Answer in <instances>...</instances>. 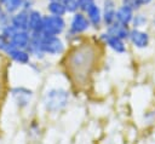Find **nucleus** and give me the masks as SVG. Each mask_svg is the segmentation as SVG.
Segmentation results:
<instances>
[{
    "instance_id": "6e6552de",
    "label": "nucleus",
    "mask_w": 155,
    "mask_h": 144,
    "mask_svg": "<svg viewBox=\"0 0 155 144\" xmlns=\"http://www.w3.org/2000/svg\"><path fill=\"white\" fill-rule=\"evenodd\" d=\"M101 40L103 41L104 45H107L113 52L117 53V54H124L126 52V42L125 40L116 38L114 35H110L108 31H104L101 34Z\"/></svg>"
},
{
    "instance_id": "4be33fe9",
    "label": "nucleus",
    "mask_w": 155,
    "mask_h": 144,
    "mask_svg": "<svg viewBox=\"0 0 155 144\" xmlns=\"http://www.w3.org/2000/svg\"><path fill=\"white\" fill-rule=\"evenodd\" d=\"M143 120L147 123H153L155 121V109H151V110L145 111L144 115H143Z\"/></svg>"
},
{
    "instance_id": "f257e3e1",
    "label": "nucleus",
    "mask_w": 155,
    "mask_h": 144,
    "mask_svg": "<svg viewBox=\"0 0 155 144\" xmlns=\"http://www.w3.org/2000/svg\"><path fill=\"white\" fill-rule=\"evenodd\" d=\"M70 103V92L62 86H52L48 87L42 97L41 105L46 113L57 114L63 111Z\"/></svg>"
},
{
    "instance_id": "bb28decb",
    "label": "nucleus",
    "mask_w": 155,
    "mask_h": 144,
    "mask_svg": "<svg viewBox=\"0 0 155 144\" xmlns=\"http://www.w3.org/2000/svg\"><path fill=\"white\" fill-rule=\"evenodd\" d=\"M1 1H4V0H0V2H1Z\"/></svg>"
},
{
    "instance_id": "423d86ee",
    "label": "nucleus",
    "mask_w": 155,
    "mask_h": 144,
    "mask_svg": "<svg viewBox=\"0 0 155 144\" xmlns=\"http://www.w3.org/2000/svg\"><path fill=\"white\" fill-rule=\"evenodd\" d=\"M4 53L15 63L21 64V65H27L31 63V56L25 48H18L13 46L11 42H8L7 47L5 48Z\"/></svg>"
},
{
    "instance_id": "1a4fd4ad",
    "label": "nucleus",
    "mask_w": 155,
    "mask_h": 144,
    "mask_svg": "<svg viewBox=\"0 0 155 144\" xmlns=\"http://www.w3.org/2000/svg\"><path fill=\"white\" fill-rule=\"evenodd\" d=\"M44 23V15L38 10L28 11V30L31 34H41Z\"/></svg>"
},
{
    "instance_id": "2eb2a0df",
    "label": "nucleus",
    "mask_w": 155,
    "mask_h": 144,
    "mask_svg": "<svg viewBox=\"0 0 155 144\" xmlns=\"http://www.w3.org/2000/svg\"><path fill=\"white\" fill-rule=\"evenodd\" d=\"M115 13H116V6L113 0H104V7L102 10V17L103 23L105 27L113 24L115 22Z\"/></svg>"
},
{
    "instance_id": "9b49d317",
    "label": "nucleus",
    "mask_w": 155,
    "mask_h": 144,
    "mask_svg": "<svg viewBox=\"0 0 155 144\" xmlns=\"http://www.w3.org/2000/svg\"><path fill=\"white\" fill-rule=\"evenodd\" d=\"M133 16H134V11L133 10H131L130 7H127L125 5H121V6H119L116 8L115 22L125 24V25H130L132 23Z\"/></svg>"
},
{
    "instance_id": "dca6fc26",
    "label": "nucleus",
    "mask_w": 155,
    "mask_h": 144,
    "mask_svg": "<svg viewBox=\"0 0 155 144\" xmlns=\"http://www.w3.org/2000/svg\"><path fill=\"white\" fill-rule=\"evenodd\" d=\"M47 11L50 15H53V16H61V17H64V15L67 13V10H65V6L62 1H58V0H51L48 1L47 4Z\"/></svg>"
},
{
    "instance_id": "5701e85b",
    "label": "nucleus",
    "mask_w": 155,
    "mask_h": 144,
    "mask_svg": "<svg viewBox=\"0 0 155 144\" xmlns=\"http://www.w3.org/2000/svg\"><path fill=\"white\" fill-rule=\"evenodd\" d=\"M8 42H10V41H8V40H7V39H6V38L0 33V51H1V52H4V51H5V48L7 47Z\"/></svg>"
},
{
    "instance_id": "b1692460",
    "label": "nucleus",
    "mask_w": 155,
    "mask_h": 144,
    "mask_svg": "<svg viewBox=\"0 0 155 144\" xmlns=\"http://www.w3.org/2000/svg\"><path fill=\"white\" fill-rule=\"evenodd\" d=\"M139 1V4L143 6V5H148L149 2H151V0H138Z\"/></svg>"
},
{
    "instance_id": "a211bd4d",
    "label": "nucleus",
    "mask_w": 155,
    "mask_h": 144,
    "mask_svg": "<svg viewBox=\"0 0 155 144\" xmlns=\"http://www.w3.org/2000/svg\"><path fill=\"white\" fill-rule=\"evenodd\" d=\"M147 22H148V19H147V17H145L144 15L137 13V15L133 16V19H132V23H131V24L133 25V28L140 29L142 27H144V25L147 24Z\"/></svg>"
},
{
    "instance_id": "4468645a",
    "label": "nucleus",
    "mask_w": 155,
    "mask_h": 144,
    "mask_svg": "<svg viewBox=\"0 0 155 144\" xmlns=\"http://www.w3.org/2000/svg\"><path fill=\"white\" fill-rule=\"evenodd\" d=\"M105 31H108L110 35H114V36L120 38L122 40H128V35H130L131 29H130V25H125V24L114 22L113 24L107 27Z\"/></svg>"
},
{
    "instance_id": "20e7f679",
    "label": "nucleus",
    "mask_w": 155,
    "mask_h": 144,
    "mask_svg": "<svg viewBox=\"0 0 155 144\" xmlns=\"http://www.w3.org/2000/svg\"><path fill=\"white\" fill-rule=\"evenodd\" d=\"M41 48L46 56H59L65 50V44L61 36H41Z\"/></svg>"
},
{
    "instance_id": "f3484780",
    "label": "nucleus",
    "mask_w": 155,
    "mask_h": 144,
    "mask_svg": "<svg viewBox=\"0 0 155 144\" xmlns=\"http://www.w3.org/2000/svg\"><path fill=\"white\" fill-rule=\"evenodd\" d=\"M0 4L2 5V8H4L5 12H7L10 15H13L15 12L22 10L23 0H4Z\"/></svg>"
},
{
    "instance_id": "f8f14e48",
    "label": "nucleus",
    "mask_w": 155,
    "mask_h": 144,
    "mask_svg": "<svg viewBox=\"0 0 155 144\" xmlns=\"http://www.w3.org/2000/svg\"><path fill=\"white\" fill-rule=\"evenodd\" d=\"M90 24L93 28H99V25L103 23V17H102V10L97 4H93L86 12H85Z\"/></svg>"
},
{
    "instance_id": "412c9836",
    "label": "nucleus",
    "mask_w": 155,
    "mask_h": 144,
    "mask_svg": "<svg viewBox=\"0 0 155 144\" xmlns=\"http://www.w3.org/2000/svg\"><path fill=\"white\" fill-rule=\"evenodd\" d=\"M122 5H125V6L130 7V8H131V10H133V11L139 10V7L142 6V5L139 4V1H138V0H122Z\"/></svg>"
},
{
    "instance_id": "a878e982",
    "label": "nucleus",
    "mask_w": 155,
    "mask_h": 144,
    "mask_svg": "<svg viewBox=\"0 0 155 144\" xmlns=\"http://www.w3.org/2000/svg\"><path fill=\"white\" fill-rule=\"evenodd\" d=\"M0 98H1V83H0Z\"/></svg>"
},
{
    "instance_id": "cd10ccee",
    "label": "nucleus",
    "mask_w": 155,
    "mask_h": 144,
    "mask_svg": "<svg viewBox=\"0 0 155 144\" xmlns=\"http://www.w3.org/2000/svg\"><path fill=\"white\" fill-rule=\"evenodd\" d=\"M48 1H51V0H48Z\"/></svg>"
},
{
    "instance_id": "f03ea898",
    "label": "nucleus",
    "mask_w": 155,
    "mask_h": 144,
    "mask_svg": "<svg viewBox=\"0 0 155 144\" xmlns=\"http://www.w3.org/2000/svg\"><path fill=\"white\" fill-rule=\"evenodd\" d=\"M67 23L64 17L53 16V15H44L42 31L41 34L45 36H59L65 31Z\"/></svg>"
},
{
    "instance_id": "7ed1b4c3",
    "label": "nucleus",
    "mask_w": 155,
    "mask_h": 144,
    "mask_svg": "<svg viewBox=\"0 0 155 144\" xmlns=\"http://www.w3.org/2000/svg\"><path fill=\"white\" fill-rule=\"evenodd\" d=\"M10 96L13 102V104L19 109L24 110L27 109L34 98V91L27 86H13L10 88Z\"/></svg>"
},
{
    "instance_id": "ddd939ff",
    "label": "nucleus",
    "mask_w": 155,
    "mask_h": 144,
    "mask_svg": "<svg viewBox=\"0 0 155 144\" xmlns=\"http://www.w3.org/2000/svg\"><path fill=\"white\" fill-rule=\"evenodd\" d=\"M11 25L18 30H28V11L19 10L11 15Z\"/></svg>"
},
{
    "instance_id": "39448f33",
    "label": "nucleus",
    "mask_w": 155,
    "mask_h": 144,
    "mask_svg": "<svg viewBox=\"0 0 155 144\" xmlns=\"http://www.w3.org/2000/svg\"><path fill=\"white\" fill-rule=\"evenodd\" d=\"M91 27L85 12H75L73 13V17L70 19V23H69V29H68V33L70 36H78V35H81L84 34L85 31L88 30V28Z\"/></svg>"
},
{
    "instance_id": "aec40b11",
    "label": "nucleus",
    "mask_w": 155,
    "mask_h": 144,
    "mask_svg": "<svg viewBox=\"0 0 155 144\" xmlns=\"http://www.w3.org/2000/svg\"><path fill=\"white\" fill-rule=\"evenodd\" d=\"M93 4H96V0H78L79 10L81 12H86Z\"/></svg>"
},
{
    "instance_id": "6ab92c4d",
    "label": "nucleus",
    "mask_w": 155,
    "mask_h": 144,
    "mask_svg": "<svg viewBox=\"0 0 155 144\" xmlns=\"http://www.w3.org/2000/svg\"><path fill=\"white\" fill-rule=\"evenodd\" d=\"M67 13H75L79 10V5H78V0H65L64 2Z\"/></svg>"
},
{
    "instance_id": "0eeeda50",
    "label": "nucleus",
    "mask_w": 155,
    "mask_h": 144,
    "mask_svg": "<svg viewBox=\"0 0 155 144\" xmlns=\"http://www.w3.org/2000/svg\"><path fill=\"white\" fill-rule=\"evenodd\" d=\"M128 41L131 42L132 46H134L136 48L143 50L147 48L150 44V36L147 31L138 29V28H132L128 35Z\"/></svg>"
},
{
    "instance_id": "393cba45",
    "label": "nucleus",
    "mask_w": 155,
    "mask_h": 144,
    "mask_svg": "<svg viewBox=\"0 0 155 144\" xmlns=\"http://www.w3.org/2000/svg\"><path fill=\"white\" fill-rule=\"evenodd\" d=\"M2 12H4V8H2V5H1V4H0V15H1V13H2Z\"/></svg>"
},
{
    "instance_id": "9d476101",
    "label": "nucleus",
    "mask_w": 155,
    "mask_h": 144,
    "mask_svg": "<svg viewBox=\"0 0 155 144\" xmlns=\"http://www.w3.org/2000/svg\"><path fill=\"white\" fill-rule=\"evenodd\" d=\"M30 39H31V34L29 30H16L15 34L11 36L10 39V42L18 47V48H25L28 47L29 42H30Z\"/></svg>"
}]
</instances>
